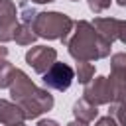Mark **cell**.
Wrapping results in <instances>:
<instances>
[{
    "label": "cell",
    "instance_id": "obj_18",
    "mask_svg": "<svg viewBox=\"0 0 126 126\" xmlns=\"http://www.w3.org/2000/svg\"><path fill=\"white\" fill-rule=\"evenodd\" d=\"M37 126H59V124L55 120H51V118H43V120L37 122Z\"/></svg>",
    "mask_w": 126,
    "mask_h": 126
},
{
    "label": "cell",
    "instance_id": "obj_12",
    "mask_svg": "<svg viewBox=\"0 0 126 126\" xmlns=\"http://www.w3.org/2000/svg\"><path fill=\"white\" fill-rule=\"evenodd\" d=\"M14 73H16V67L8 59H2L0 61V89H10L14 81Z\"/></svg>",
    "mask_w": 126,
    "mask_h": 126
},
{
    "label": "cell",
    "instance_id": "obj_20",
    "mask_svg": "<svg viewBox=\"0 0 126 126\" xmlns=\"http://www.w3.org/2000/svg\"><path fill=\"white\" fill-rule=\"evenodd\" d=\"M6 57H8V47L0 45V61H2V59H6Z\"/></svg>",
    "mask_w": 126,
    "mask_h": 126
},
{
    "label": "cell",
    "instance_id": "obj_6",
    "mask_svg": "<svg viewBox=\"0 0 126 126\" xmlns=\"http://www.w3.org/2000/svg\"><path fill=\"white\" fill-rule=\"evenodd\" d=\"M18 8L12 0H0V43L14 41V33L18 28Z\"/></svg>",
    "mask_w": 126,
    "mask_h": 126
},
{
    "label": "cell",
    "instance_id": "obj_3",
    "mask_svg": "<svg viewBox=\"0 0 126 126\" xmlns=\"http://www.w3.org/2000/svg\"><path fill=\"white\" fill-rule=\"evenodd\" d=\"M73 26H75V22L63 12H37L35 20L32 24L37 37L59 39L63 43L69 39V35L73 32Z\"/></svg>",
    "mask_w": 126,
    "mask_h": 126
},
{
    "label": "cell",
    "instance_id": "obj_14",
    "mask_svg": "<svg viewBox=\"0 0 126 126\" xmlns=\"http://www.w3.org/2000/svg\"><path fill=\"white\" fill-rule=\"evenodd\" d=\"M110 116L120 126H126V102H112L110 104Z\"/></svg>",
    "mask_w": 126,
    "mask_h": 126
},
{
    "label": "cell",
    "instance_id": "obj_7",
    "mask_svg": "<svg viewBox=\"0 0 126 126\" xmlns=\"http://www.w3.org/2000/svg\"><path fill=\"white\" fill-rule=\"evenodd\" d=\"M110 81L114 85V102H126V53L110 57Z\"/></svg>",
    "mask_w": 126,
    "mask_h": 126
},
{
    "label": "cell",
    "instance_id": "obj_21",
    "mask_svg": "<svg viewBox=\"0 0 126 126\" xmlns=\"http://www.w3.org/2000/svg\"><path fill=\"white\" fill-rule=\"evenodd\" d=\"M26 2H32V4H49V2H55V0H26Z\"/></svg>",
    "mask_w": 126,
    "mask_h": 126
},
{
    "label": "cell",
    "instance_id": "obj_17",
    "mask_svg": "<svg viewBox=\"0 0 126 126\" xmlns=\"http://www.w3.org/2000/svg\"><path fill=\"white\" fill-rule=\"evenodd\" d=\"M94 126H120V124H118V122H116V120H114V118L108 114V116H102V118H98Z\"/></svg>",
    "mask_w": 126,
    "mask_h": 126
},
{
    "label": "cell",
    "instance_id": "obj_8",
    "mask_svg": "<svg viewBox=\"0 0 126 126\" xmlns=\"http://www.w3.org/2000/svg\"><path fill=\"white\" fill-rule=\"evenodd\" d=\"M57 61V51L47 45H35L26 53V63L39 75H43Z\"/></svg>",
    "mask_w": 126,
    "mask_h": 126
},
{
    "label": "cell",
    "instance_id": "obj_5",
    "mask_svg": "<svg viewBox=\"0 0 126 126\" xmlns=\"http://www.w3.org/2000/svg\"><path fill=\"white\" fill-rule=\"evenodd\" d=\"M73 79H75V71H73V67L71 65H67V63H53L45 73H43V85L47 87V89H53V91H67L69 87H71V83H73Z\"/></svg>",
    "mask_w": 126,
    "mask_h": 126
},
{
    "label": "cell",
    "instance_id": "obj_23",
    "mask_svg": "<svg viewBox=\"0 0 126 126\" xmlns=\"http://www.w3.org/2000/svg\"><path fill=\"white\" fill-rule=\"evenodd\" d=\"M16 126H26V124H16Z\"/></svg>",
    "mask_w": 126,
    "mask_h": 126
},
{
    "label": "cell",
    "instance_id": "obj_4",
    "mask_svg": "<svg viewBox=\"0 0 126 126\" xmlns=\"http://www.w3.org/2000/svg\"><path fill=\"white\" fill-rule=\"evenodd\" d=\"M83 98L89 100V102L94 104V106L112 104V102H114V85H112L110 77H104V75L93 77V79L85 85Z\"/></svg>",
    "mask_w": 126,
    "mask_h": 126
},
{
    "label": "cell",
    "instance_id": "obj_15",
    "mask_svg": "<svg viewBox=\"0 0 126 126\" xmlns=\"http://www.w3.org/2000/svg\"><path fill=\"white\" fill-rule=\"evenodd\" d=\"M110 2H112V0H87L89 8H91L94 14H100V12H104L106 8H110Z\"/></svg>",
    "mask_w": 126,
    "mask_h": 126
},
{
    "label": "cell",
    "instance_id": "obj_9",
    "mask_svg": "<svg viewBox=\"0 0 126 126\" xmlns=\"http://www.w3.org/2000/svg\"><path fill=\"white\" fill-rule=\"evenodd\" d=\"M24 120H26V114L16 102L0 98V124L16 126V124H24Z\"/></svg>",
    "mask_w": 126,
    "mask_h": 126
},
{
    "label": "cell",
    "instance_id": "obj_22",
    "mask_svg": "<svg viewBox=\"0 0 126 126\" xmlns=\"http://www.w3.org/2000/svg\"><path fill=\"white\" fill-rule=\"evenodd\" d=\"M116 4H118V6H122V8H126V0H116Z\"/></svg>",
    "mask_w": 126,
    "mask_h": 126
},
{
    "label": "cell",
    "instance_id": "obj_10",
    "mask_svg": "<svg viewBox=\"0 0 126 126\" xmlns=\"http://www.w3.org/2000/svg\"><path fill=\"white\" fill-rule=\"evenodd\" d=\"M73 116L77 120H83V122H93L96 116H98V106L91 104L89 100L85 98H79L75 104H73Z\"/></svg>",
    "mask_w": 126,
    "mask_h": 126
},
{
    "label": "cell",
    "instance_id": "obj_16",
    "mask_svg": "<svg viewBox=\"0 0 126 126\" xmlns=\"http://www.w3.org/2000/svg\"><path fill=\"white\" fill-rule=\"evenodd\" d=\"M116 39L126 43V20H116Z\"/></svg>",
    "mask_w": 126,
    "mask_h": 126
},
{
    "label": "cell",
    "instance_id": "obj_19",
    "mask_svg": "<svg viewBox=\"0 0 126 126\" xmlns=\"http://www.w3.org/2000/svg\"><path fill=\"white\" fill-rule=\"evenodd\" d=\"M67 126H89V122H83V120H77V118H75V120H71Z\"/></svg>",
    "mask_w": 126,
    "mask_h": 126
},
{
    "label": "cell",
    "instance_id": "obj_1",
    "mask_svg": "<svg viewBox=\"0 0 126 126\" xmlns=\"http://www.w3.org/2000/svg\"><path fill=\"white\" fill-rule=\"evenodd\" d=\"M69 55L75 61H98L110 55L112 43L98 33V30L93 26V22L77 20L73 26V32L69 39L65 41Z\"/></svg>",
    "mask_w": 126,
    "mask_h": 126
},
{
    "label": "cell",
    "instance_id": "obj_13",
    "mask_svg": "<svg viewBox=\"0 0 126 126\" xmlns=\"http://www.w3.org/2000/svg\"><path fill=\"white\" fill-rule=\"evenodd\" d=\"M75 77L79 83L87 85L93 77H94V65L87 63V61H77V69H75Z\"/></svg>",
    "mask_w": 126,
    "mask_h": 126
},
{
    "label": "cell",
    "instance_id": "obj_11",
    "mask_svg": "<svg viewBox=\"0 0 126 126\" xmlns=\"http://www.w3.org/2000/svg\"><path fill=\"white\" fill-rule=\"evenodd\" d=\"M35 39H37V33L33 32L32 24L20 22L18 28H16V33H14V41H16L18 45H32Z\"/></svg>",
    "mask_w": 126,
    "mask_h": 126
},
{
    "label": "cell",
    "instance_id": "obj_2",
    "mask_svg": "<svg viewBox=\"0 0 126 126\" xmlns=\"http://www.w3.org/2000/svg\"><path fill=\"white\" fill-rule=\"evenodd\" d=\"M10 96H12V102H16L24 110L26 120L41 116L43 112L51 110L55 104L49 91L37 87L22 69H16L14 73V81L10 85Z\"/></svg>",
    "mask_w": 126,
    "mask_h": 126
}]
</instances>
